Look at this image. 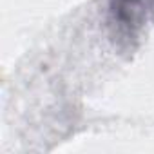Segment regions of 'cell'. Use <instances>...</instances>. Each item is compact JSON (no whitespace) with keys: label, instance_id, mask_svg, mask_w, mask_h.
Segmentation results:
<instances>
[{"label":"cell","instance_id":"6da1fadb","mask_svg":"<svg viewBox=\"0 0 154 154\" xmlns=\"http://www.w3.org/2000/svg\"><path fill=\"white\" fill-rule=\"evenodd\" d=\"M149 8H150V0H111L114 20L123 27L138 26L143 20L145 11Z\"/></svg>","mask_w":154,"mask_h":154}]
</instances>
